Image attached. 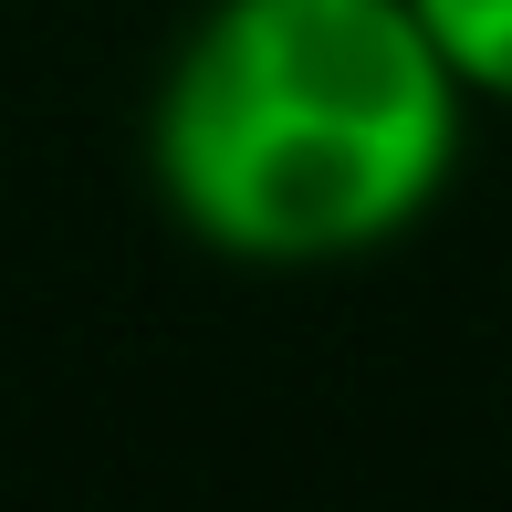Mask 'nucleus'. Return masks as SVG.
<instances>
[{"mask_svg":"<svg viewBox=\"0 0 512 512\" xmlns=\"http://www.w3.org/2000/svg\"><path fill=\"white\" fill-rule=\"evenodd\" d=\"M471 84L408 0H209L147 105V178L241 272L366 262L460 168Z\"/></svg>","mask_w":512,"mask_h":512,"instance_id":"obj_1","label":"nucleus"},{"mask_svg":"<svg viewBox=\"0 0 512 512\" xmlns=\"http://www.w3.org/2000/svg\"><path fill=\"white\" fill-rule=\"evenodd\" d=\"M408 11L429 21V42L471 84V105H512V0H408Z\"/></svg>","mask_w":512,"mask_h":512,"instance_id":"obj_2","label":"nucleus"}]
</instances>
